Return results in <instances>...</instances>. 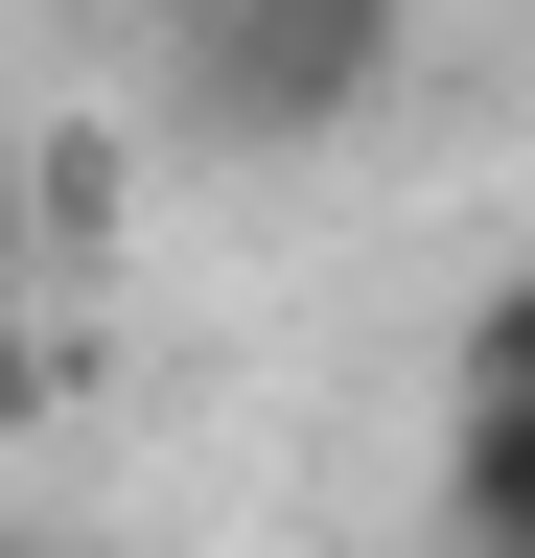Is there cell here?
I'll return each instance as SVG.
<instances>
[{
	"label": "cell",
	"instance_id": "1",
	"mask_svg": "<svg viewBox=\"0 0 535 558\" xmlns=\"http://www.w3.org/2000/svg\"><path fill=\"white\" fill-rule=\"evenodd\" d=\"M465 512L535 558V279H512L489 326H465Z\"/></svg>",
	"mask_w": 535,
	"mask_h": 558
}]
</instances>
